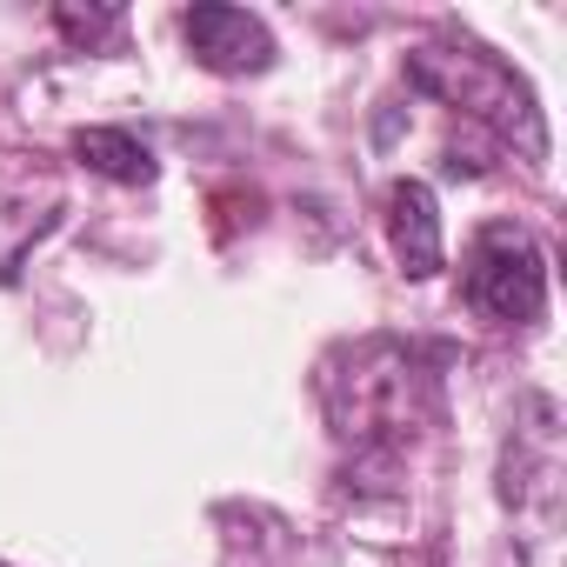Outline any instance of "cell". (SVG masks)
I'll return each instance as SVG.
<instances>
[{
  "mask_svg": "<svg viewBox=\"0 0 567 567\" xmlns=\"http://www.w3.org/2000/svg\"><path fill=\"white\" fill-rule=\"evenodd\" d=\"M54 28H61V41H68V48L101 54V48H114V41H121L127 14H121V8H81V0H61V8H54Z\"/></svg>",
  "mask_w": 567,
  "mask_h": 567,
  "instance_id": "7",
  "label": "cell"
},
{
  "mask_svg": "<svg viewBox=\"0 0 567 567\" xmlns=\"http://www.w3.org/2000/svg\"><path fill=\"white\" fill-rule=\"evenodd\" d=\"M408 87L454 107L461 121L487 127L494 141H514L527 161H547V127H540V107H534V87L487 48L474 41H427V48H408Z\"/></svg>",
  "mask_w": 567,
  "mask_h": 567,
  "instance_id": "2",
  "label": "cell"
},
{
  "mask_svg": "<svg viewBox=\"0 0 567 567\" xmlns=\"http://www.w3.org/2000/svg\"><path fill=\"white\" fill-rule=\"evenodd\" d=\"M388 247H394V260H401L408 280H434L447 267L441 207H434V187L427 181H394L388 187Z\"/></svg>",
  "mask_w": 567,
  "mask_h": 567,
  "instance_id": "5",
  "label": "cell"
},
{
  "mask_svg": "<svg viewBox=\"0 0 567 567\" xmlns=\"http://www.w3.org/2000/svg\"><path fill=\"white\" fill-rule=\"evenodd\" d=\"M0 567H8V560H0Z\"/></svg>",
  "mask_w": 567,
  "mask_h": 567,
  "instance_id": "8",
  "label": "cell"
},
{
  "mask_svg": "<svg viewBox=\"0 0 567 567\" xmlns=\"http://www.w3.org/2000/svg\"><path fill=\"white\" fill-rule=\"evenodd\" d=\"M321 414L354 454H408L441 421V368L401 334H361L321 361Z\"/></svg>",
  "mask_w": 567,
  "mask_h": 567,
  "instance_id": "1",
  "label": "cell"
},
{
  "mask_svg": "<svg viewBox=\"0 0 567 567\" xmlns=\"http://www.w3.org/2000/svg\"><path fill=\"white\" fill-rule=\"evenodd\" d=\"M461 295L481 321L494 328H534L540 308H547V260L534 247L527 227H481L467 240V274H461Z\"/></svg>",
  "mask_w": 567,
  "mask_h": 567,
  "instance_id": "3",
  "label": "cell"
},
{
  "mask_svg": "<svg viewBox=\"0 0 567 567\" xmlns=\"http://www.w3.org/2000/svg\"><path fill=\"white\" fill-rule=\"evenodd\" d=\"M181 41H187V54H194L207 74H227V81L274 68V34H267V21L247 14V8H220V0L181 14Z\"/></svg>",
  "mask_w": 567,
  "mask_h": 567,
  "instance_id": "4",
  "label": "cell"
},
{
  "mask_svg": "<svg viewBox=\"0 0 567 567\" xmlns=\"http://www.w3.org/2000/svg\"><path fill=\"white\" fill-rule=\"evenodd\" d=\"M74 161H81L87 174L121 181V187H147V181L161 174L154 154H147V141H134L127 127H81V134H74Z\"/></svg>",
  "mask_w": 567,
  "mask_h": 567,
  "instance_id": "6",
  "label": "cell"
}]
</instances>
